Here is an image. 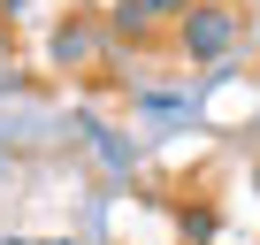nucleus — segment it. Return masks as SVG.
<instances>
[{"mask_svg":"<svg viewBox=\"0 0 260 245\" xmlns=\"http://www.w3.org/2000/svg\"><path fill=\"white\" fill-rule=\"evenodd\" d=\"M237 8H222V0H191V8L176 16V46L191 54V62H222L230 46H237Z\"/></svg>","mask_w":260,"mask_h":245,"instance_id":"nucleus-1","label":"nucleus"},{"mask_svg":"<svg viewBox=\"0 0 260 245\" xmlns=\"http://www.w3.org/2000/svg\"><path fill=\"white\" fill-rule=\"evenodd\" d=\"M92 46H100V39H92V23H61V39H54V54H61V62H84Z\"/></svg>","mask_w":260,"mask_h":245,"instance_id":"nucleus-2","label":"nucleus"},{"mask_svg":"<svg viewBox=\"0 0 260 245\" xmlns=\"http://www.w3.org/2000/svg\"><path fill=\"white\" fill-rule=\"evenodd\" d=\"M138 8H146V16L161 23V16H184V8H191V0H138Z\"/></svg>","mask_w":260,"mask_h":245,"instance_id":"nucleus-3","label":"nucleus"},{"mask_svg":"<svg viewBox=\"0 0 260 245\" xmlns=\"http://www.w3.org/2000/svg\"><path fill=\"white\" fill-rule=\"evenodd\" d=\"M191 245H199V237H191Z\"/></svg>","mask_w":260,"mask_h":245,"instance_id":"nucleus-4","label":"nucleus"},{"mask_svg":"<svg viewBox=\"0 0 260 245\" xmlns=\"http://www.w3.org/2000/svg\"><path fill=\"white\" fill-rule=\"evenodd\" d=\"M252 184H260V176H252Z\"/></svg>","mask_w":260,"mask_h":245,"instance_id":"nucleus-5","label":"nucleus"}]
</instances>
